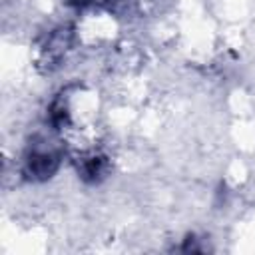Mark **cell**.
I'll return each instance as SVG.
<instances>
[{
	"mask_svg": "<svg viewBox=\"0 0 255 255\" xmlns=\"http://www.w3.org/2000/svg\"><path fill=\"white\" fill-rule=\"evenodd\" d=\"M60 163V153L52 147H34L26 157V173L34 179L50 177Z\"/></svg>",
	"mask_w": 255,
	"mask_h": 255,
	"instance_id": "1",
	"label": "cell"
},
{
	"mask_svg": "<svg viewBox=\"0 0 255 255\" xmlns=\"http://www.w3.org/2000/svg\"><path fill=\"white\" fill-rule=\"evenodd\" d=\"M106 171V159L100 157V155H92V157H86L84 159V165H82V177L88 179V181H96L104 175Z\"/></svg>",
	"mask_w": 255,
	"mask_h": 255,
	"instance_id": "2",
	"label": "cell"
}]
</instances>
